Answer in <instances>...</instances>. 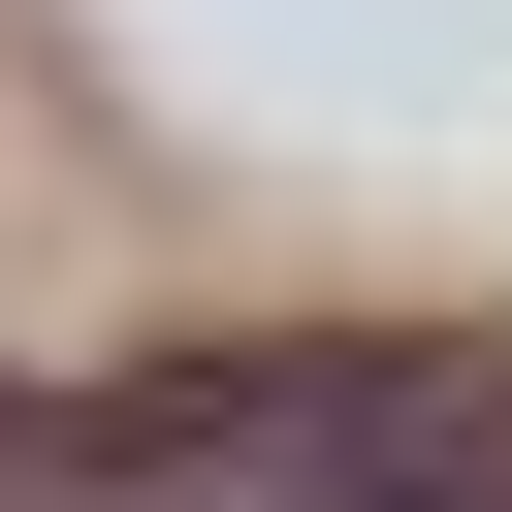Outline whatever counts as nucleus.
<instances>
[{"mask_svg":"<svg viewBox=\"0 0 512 512\" xmlns=\"http://www.w3.org/2000/svg\"><path fill=\"white\" fill-rule=\"evenodd\" d=\"M0 480H96V384H0Z\"/></svg>","mask_w":512,"mask_h":512,"instance_id":"2","label":"nucleus"},{"mask_svg":"<svg viewBox=\"0 0 512 512\" xmlns=\"http://www.w3.org/2000/svg\"><path fill=\"white\" fill-rule=\"evenodd\" d=\"M128 512H512V352L448 320H256V352H128L96 384Z\"/></svg>","mask_w":512,"mask_h":512,"instance_id":"1","label":"nucleus"}]
</instances>
